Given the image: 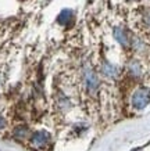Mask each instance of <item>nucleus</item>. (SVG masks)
<instances>
[{
	"label": "nucleus",
	"mask_w": 150,
	"mask_h": 151,
	"mask_svg": "<svg viewBox=\"0 0 150 151\" xmlns=\"http://www.w3.org/2000/svg\"><path fill=\"white\" fill-rule=\"evenodd\" d=\"M3 126H4V119H3L1 116H0V129L3 128Z\"/></svg>",
	"instance_id": "423d86ee"
},
{
	"label": "nucleus",
	"mask_w": 150,
	"mask_h": 151,
	"mask_svg": "<svg viewBox=\"0 0 150 151\" xmlns=\"http://www.w3.org/2000/svg\"><path fill=\"white\" fill-rule=\"evenodd\" d=\"M114 37L118 40V43L121 46L124 47H131V40H132V36L129 35L127 29H124L121 27H117L114 28Z\"/></svg>",
	"instance_id": "7ed1b4c3"
},
{
	"label": "nucleus",
	"mask_w": 150,
	"mask_h": 151,
	"mask_svg": "<svg viewBox=\"0 0 150 151\" xmlns=\"http://www.w3.org/2000/svg\"><path fill=\"white\" fill-rule=\"evenodd\" d=\"M128 72L133 78L142 76V73H143V65H142V63L139 60H131L129 64H128Z\"/></svg>",
	"instance_id": "39448f33"
},
{
	"label": "nucleus",
	"mask_w": 150,
	"mask_h": 151,
	"mask_svg": "<svg viewBox=\"0 0 150 151\" xmlns=\"http://www.w3.org/2000/svg\"><path fill=\"white\" fill-rule=\"evenodd\" d=\"M82 81H83V87L88 94L95 96L97 92V87H99V78H97L95 68L89 63L83 64L82 67Z\"/></svg>",
	"instance_id": "f257e3e1"
},
{
	"label": "nucleus",
	"mask_w": 150,
	"mask_h": 151,
	"mask_svg": "<svg viewBox=\"0 0 150 151\" xmlns=\"http://www.w3.org/2000/svg\"><path fill=\"white\" fill-rule=\"evenodd\" d=\"M149 104H150V89L146 86L138 87L136 90L132 93L131 105L135 110H143Z\"/></svg>",
	"instance_id": "f03ea898"
},
{
	"label": "nucleus",
	"mask_w": 150,
	"mask_h": 151,
	"mask_svg": "<svg viewBox=\"0 0 150 151\" xmlns=\"http://www.w3.org/2000/svg\"><path fill=\"white\" fill-rule=\"evenodd\" d=\"M49 139H50V136L46 132H38L33 134V137H32L31 142L36 148H43V147L47 146Z\"/></svg>",
	"instance_id": "20e7f679"
}]
</instances>
